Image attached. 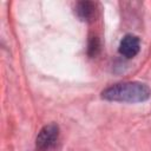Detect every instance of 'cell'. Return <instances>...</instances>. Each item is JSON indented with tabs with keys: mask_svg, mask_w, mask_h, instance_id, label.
I'll return each instance as SVG.
<instances>
[{
	"mask_svg": "<svg viewBox=\"0 0 151 151\" xmlns=\"http://www.w3.org/2000/svg\"><path fill=\"white\" fill-rule=\"evenodd\" d=\"M150 87L140 81H123L106 87L101 92V98L109 101L142 103L150 98Z\"/></svg>",
	"mask_w": 151,
	"mask_h": 151,
	"instance_id": "cell-1",
	"label": "cell"
},
{
	"mask_svg": "<svg viewBox=\"0 0 151 151\" xmlns=\"http://www.w3.org/2000/svg\"><path fill=\"white\" fill-rule=\"evenodd\" d=\"M59 139V127L55 124L45 125L38 133L35 145L39 151H51Z\"/></svg>",
	"mask_w": 151,
	"mask_h": 151,
	"instance_id": "cell-2",
	"label": "cell"
},
{
	"mask_svg": "<svg viewBox=\"0 0 151 151\" xmlns=\"http://www.w3.org/2000/svg\"><path fill=\"white\" fill-rule=\"evenodd\" d=\"M140 50V40L133 34H126L119 44V53L125 58H133Z\"/></svg>",
	"mask_w": 151,
	"mask_h": 151,
	"instance_id": "cell-3",
	"label": "cell"
},
{
	"mask_svg": "<svg viewBox=\"0 0 151 151\" xmlns=\"http://www.w3.org/2000/svg\"><path fill=\"white\" fill-rule=\"evenodd\" d=\"M74 12L80 20L92 21L96 18V13H97L96 4L91 2V1H80L76 5Z\"/></svg>",
	"mask_w": 151,
	"mask_h": 151,
	"instance_id": "cell-4",
	"label": "cell"
},
{
	"mask_svg": "<svg viewBox=\"0 0 151 151\" xmlns=\"http://www.w3.org/2000/svg\"><path fill=\"white\" fill-rule=\"evenodd\" d=\"M99 48H100V44H99V40L97 37H92L90 39V42H88V54L90 55H96L98 52H99Z\"/></svg>",
	"mask_w": 151,
	"mask_h": 151,
	"instance_id": "cell-5",
	"label": "cell"
}]
</instances>
